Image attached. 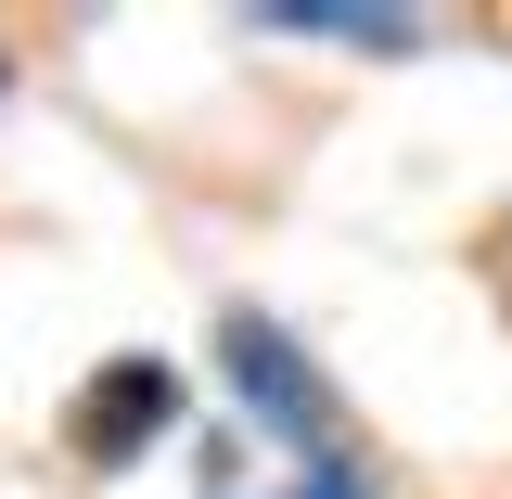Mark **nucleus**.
I'll return each mask as SVG.
<instances>
[{"mask_svg":"<svg viewBox=\"0 0 512 499\" xmlns=\"http://www.w3.org/2000/svg\"><path fill=\"white\" fill-rule=\"evenodd\" d=\"M180 410H192V397H180L167 359H103V372L77 384V410H64V448H77V461H103V474H128V461L167 436Z\"/></svg>","mask_w":512,"mask_h":499,"instance_id":"2","label":"nucleus"},{"mask_svg":"<svg viewBox=\"0 0 512 499\" xmlns=\"http://www.w3.org/2000/svg\"><path fill=\"white\" fill-rule=\"evenodd\" d=\"M282 499H384L372 474H359V461H346V448H308V461H295V487Z\"/></svg>","mask_w":512,"mask_h":499,"instance_id":"4","label":"nucleus"},{"mask_svg":"<svg viewBox=\"0 0 512 499\" xmlns=\"http://www.w3.org/2000/svg\"><path fill=\"white\" fill-rule=\"evenodd\" d=\"M256 26H269V39H333V52H423V26H410V13H256Z\"/></svg>","mask_w":512,"mask_h":499,"instance_id":"3","label":"nucleus"},{"mask_svg":"<svg viewBox=\"0 0 512 499\" xmlns=\"http://www.w3.org/2000/svg\"><path fill=\"white\" fill-rule=\"evenodd\" d=\"M0 90H13V64H0Z\"/></svg>","mask_w":512,"mask_h":499,"instance_id":"5","label":"nucleus"},{"mask_svg":"<svg viewBox=\"0 0 512 499\" xmlns=\"http://www.w3.org/2000/svg\"><path fill=\"white\" fill-rule=\"evenodd\" d=\"M218 372H231V397H244L256 436L333 448V372H320V359H308L269 308H218Z\"/></svg>","mask_w":512,"mask_h":499,"instance_id":"1","label":"nucleus"}]
</instances>
